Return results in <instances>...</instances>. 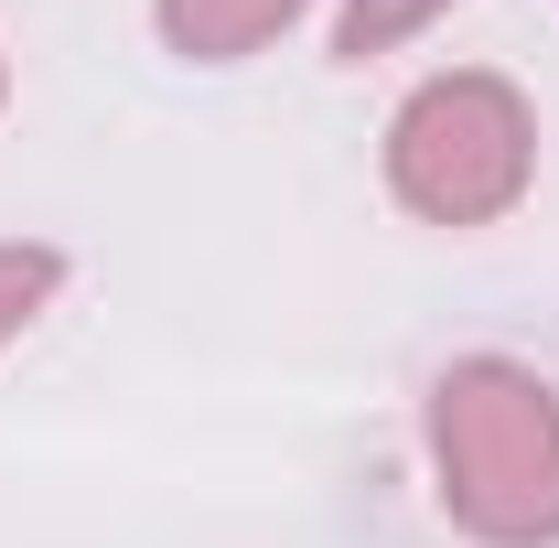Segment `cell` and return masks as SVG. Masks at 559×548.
<instances>
[{
  "label": "cell",
  "instance_id": "cell-1",
  "mask_svg": "<svg viewBox=\"0 0 559 548\" xmlns=\"http://www.w3.org/2000/svg\"><path fill=\"white\" fill-rule=\"evenodd\" d=\"M430 495L474 548H559V388L516 355H452L419 398Z\"/></svg>",
  "mask_w": 559,
  "mask_h": 548
},
{
  "label": "cell",
  "instance_id": "cell-2",
  "mask_svg": "<svg viewBox=\"0 0 559 548\" xmlns=\"http://www.w3.org/2000/svg\"><path fill=\"white\" fill-rule=\"evenodd\" d=\"M538 183V108L527 86L495 65H452L419 75L388 119V194L419 215V226H495V215L527 205Z\"/></svg>",
  "mask_w": 559,
  "mask_h": 548
},
{
  "label": "cell",
  "instance_id": "cell-3",
  "mask_svg": "<svg viewBox=\"0 0 559 548\" xmlns=\"http://www.w3.org/2000/svg\"><path fill=\"white\" fill-rule=\"evenodd\" d=\"M301 11L312 0H151V22H162V44L183 65H248V55H270Z\"/></svg>",
  "mask_w": 559,
  "mask_h": 548
},
{
  "label": "cell",
  "instance_id": "cell-4",
  "mask_svg": "<svg viewBox=\"0 0 559 548\" xmlns=\"http://www.w3.org/2000/svg\"><path fill=\"white\" fill-rule=\"evenodd\" d=\"M55 290H66V248H44V237H0V355L55 312Z\"/></svg>",
  "mask_w": 559,
  "mask_h": 548
},
{
  "label": "cell",
  "instance_id": "cell-5",
  "mask_svg": "<svg viewBox=\"0 0 559 548\" xmlns=\"http://www.w3.org/2000/svg\"><path fill=\"white\" fill-rule=\"evenodd\" d=\"M452 0H334V65H366V55H399L441 22Z\"/></svg>",
  "mask_w": 559,
  "mask_h": 548
},
{
  "label": "cell",
  "instance_id": "cell-6",
  "mask_svg": "<svg viewBox=\"0 0 559 548\" xmlns=\"http://www.w3.org/2000/svg\"><path fill=\"white\" fill-rule=\"evenodd\" d=\"M0 97H11V65H0Z\"/></svg>",
  "mask_w": 559,
  "mask_h": 548
}]
</instances>
